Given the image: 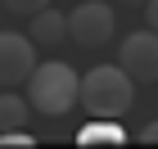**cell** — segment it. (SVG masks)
Returning a JSON list of instances; mask_svg holds the SVG:
<instances>
[{
  "mask_svg": "<svg viewBox=\"0 0 158 149\" xmlns=\"http://www.w3.org/2000/svg\"><path fill=\"white\" fill-rule=\"evenodd\" d=\"M27 99H32V109L45 113V118H63V113H73L81 104V77L59 59H45L32 68L27 77Z\"/></svg>",
  "mask_w": 158,
  "mask_h": 149,
  "instance_id": "1",
  "label": "cell"
},
{
  "mask_svg": "<svg viewBox=\"0 0 158 149\" xmlns=\"http://www.w3.org/2000/svg\"><path fill=\"white\" fill-rule=\"evenodd\" d=\"M81 104L90 118H122L135 104V77L122 63H99L81 77Z\"/></svg>",
  "mask_w": 158,
  "mask_h": 149,
  "instance_id": "2",
  "label": "cell"
},
{
  "mask_svg": "<svg viewBox=\"0 0 158 149\" xmlns=\"http://www.w3.org/2000/svg\"><path fill=\"white\" fill-rule=\"evenodd\" d=\"M113 27H118V14L104 0H77V9L68 14V36L86 50H99L104 41H113Z\"/></svg>",
  "mask_w": 158,
  "mask_h": 149,
  "instance_id": "3",
  "label": "cell"
},
{
  "mask_svg": "<svg viewBox=\"0 0 158 149\" xmlns=\"http://www.w3.org/2000/svg\"><path fill=\"white\" fill-rule=\"evenodd\" d=\"M118 63L135 77V81H140V86L158 81V32H154V27L131 32V36L118 45Z\"/></svg>",
  "mask_w": 158,
  "mask_h": 149,
  "instance_id": "4",
  "label": "cell"
},
{
  "mask_svg": "<svg viewBox=\"0 0 158 149\" xmlns=\"http://www.w3.org/2000/svg\"><path fill=\"white\" fill-rule=\"evenodd\" d=\"M36 68V41L23 32H0V86H23Z\"/></svg>",
  "mask_w": 158,
  "mask_h": 149,
  "instance_id": "5",
  "label": "cell"
},
{
  "mask_svg": "<svg viewBox=\"0 0 158 149\" xmlns=\"http://www.w3.org/2000/svg\"><path fill=\"white\" fill-rule=\"evenodd\" d=\"M77 145L81 149H122L127 145V131H122L118 118H90V122L77 131Z\"/></svg>",
  "mask_w": 158,
  "mask_h": 149,
  "instance_id": "6",
  "label": "cell"
},
{
  "mask_svg": "<svg viewBox=\"0 0 158 149\" xmlns=\"http://www.w3.org/2000/svg\"><path fill=\"white\" fill-rule=\"evenodd\" d=\"M68 36V14H59V9H41V14H32V41L36 45H59V41Z\"/></svg>",
  "mask_w": 158,
  "mask_h": 149,
  "instance_id": "7",
  "label": "cell"
},
{
  "mask_svg": "<svg viewBox=\"0 0 158 149\" xmlns=\"http://www.w3.org/2000/svg\"><path fill=\"white\" fill-rule=\"evenodd\" d=\"M27 118H32V99L27 95H0V131L27 126Z\"/></svg>",
  "mask_w": 158,
  "mask_h": 149,
  "instance_id": "8",
  "label": "cell"
},
{
  "mask_svg": "<svg viewBox=\"0 0 158 149\" xmlns=\"http://www.w3.org/2000/svg\"><path fill=\"white\" fill-rule=\"evenodd\" d=\"M36 140L27 136V126H14V131H0V149H32Z\"/></svg>",
  "mask_w": 158,
  "mask_h": 149,
  "instance_id": "9",
  "label": "cell"
},
{
  "mask_svg": "<svg viewBox=\"0 0 158 149\" xmlns=\"http://www.w3.org/2000/svg\"><path fill=\"white\" fill-rule=\"evenodd\" d=\"M0 5H5L9 14H18V18H32V14H41V9H45L50 0H0Z\"/></svg>",
  "mask_w": 158,
  "mask_h": 149,
  "instance_id": "10",
  "label": "cell"
},
{
  "mask_svg": "<svg viewBox=\"0 0 158 149\" xmlns=\"http://www.w3.org/2000/svg\"><path fill=\"white\" fill-rule=\"evenodd\" d=\"M145 23L158 32V0H145Z\"/></svg>",
  "mask_w": 158,
  "mask_h": 149,
  "instance_id": "11",
  "label": "cell"
},
{
  "mask_svg": "<svg viewBox=\"0 0 158 149\" xmlns=\"http://www.w3.org/2000/svg\"><path fill=\"white\" fill-rule=\"evenodd\" d=\"M140 140H145V145H158V118L145 126V131H140Z\"/></svg>",
  "mask_w": 158,
  "mask_h": 149,
  "instance_id": "12",
  "label": "cell"
},
{
  "mask_svg": "<svg viewBox=\"0 0 158 149\" xmlns=\"http://www.w3.org/2000/svg\"><path fill=\"white\" fill-rule=\"evenodd\" d=\"M122 9H145V0H118Z\"/></svg>",
  "mask_w": 158,
  "mask_h": 149,
  "instance_id": "13",
  "label": "cell"
}]
</instances>
